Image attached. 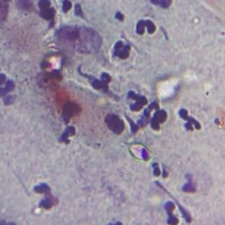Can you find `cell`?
<instances>
[{"instance_id": "1", "label": "cell", "mask_w": 225, "mask_h": 225, "mask_svg": "<svg viewBox=\"0 0 225 225\" xmlns=\"http://www.w3.org/2000/svg\"><path fill=\"white\" fill-rule=\"evenodd\" d=\"M57 41L63 48L81 53L98 52L102 44L100 35L92 28L65 26L57 30Z\"/></svg>"}, {"instance_id": "2", "label": "cell", "mask_w": 225, "mask_h": 225, "mask_svg": "<svg viewBox=\"0 0 225 225\" xmlns=\"http://www.w3.org/2000/svg\"><path fill=\"white\" fill-rule=\"evenodd\" d=\"M106 123H107V127L113 133H115L117 135H121L125 129V125H124L123 121L119 116H117L115 114L107 115L106 118Z\"/></svg>"}, {"instance_id": "3", "label": "cell", "mask_w": 225, "mask_h": 225, "mask_svg": "<svg viewBox=\"0 0 225 225\" xmlns=\"http://www.w3.org/2000/svg\"><path fill=\"white\" fill-rule=\"evenodd\" d=\"M130 47L129 45H124L122 41H117L114 46V55L119 56L121 59H126L129 56Z\"/></svg>"}, {"instance_id": "4", "label": "cell", "mask_w": 225, "mask_h": 225, "mask_svg": "<svg viewBox=\"0 0 225 225\" xmlns=\"http://www.w3.org/2000/svg\"><path fill=\"white\" fill-rule=\"evenodd\" d=\"M174 207H174V203L171 202V201H167L165 204V210H166V212L168 214V221H167V223L170 224H177L178 222H179L178 219L172 214V211H173Z\"/></svg>"}, {"instance_id": "5", "label": "cell", "mask_w": 225, "mask_h": 225, "mask_svg": "<svg viewBox=\"0 0 225 225\" xmlns=\"http://www.w3.org/2000/svg\"><path fill=\"white\" fill-rule=\"evenodd\" d=\"M167 118V113L164 110H159V111H157L155 112L154 116H153V120L156 121L157 123H162L164 122Z\"/></svg>"}, {"instance_id": "6", "label": "cell", "mask_w": 225, "mask_h": 225, "mask_svg": "<svg viewBox=\"0 0 225 225\" xmlns=\"http://www.w3.org/2000/svg\"><path fill=\"white\" fill-rule=\"evenodd\" d=\"M8 13V5L4 0H0V22L6 19Z\"/></svg>"}, {"instance_id": "7", "label": "cell", "mask_w": 225, "mask_h": 225, "mask_svg": "<svg viewBox=\"0 0 225 225\" xmlns=\"http://www.w3.org/2000/svg\"><path fill=\"white\" fill-rule=\"evenodd\" d=\"M186 178L188 179V182L182 188V190L183 192H194L195 191V188L193 186V179H192V176L190 174H187L186 175Z\"/></svg>"}, {"instance_id": "8", "label": "cell", "mask_w": 225, "mask_h": 225, "mask_svg": "<svg viewBox=\"0 0 225 225\" xmlns=\"http://www.w3.org/2000/svg\"><path fill=\"white\" fill-rule=\"evenodd\" d=\"M40 15L41 17H43L44 19H52L55 16V11L54 9L49 7L47 9H44V10H41L40 11Z\"/></svg>"}, {"instance_id": "9", "label": "cell", "mask_w": 225, "mask_h": 225, "mask_svg": "<svg viewBox=\"0 0 225 225\" xmlns=\"http://www.w3.org/2000/svg\"><path fill=\"white\" fill-rule=\"evenodd\" d=\"M17 5L19 9H22V10H30L33 6L30 0H18Z\"/></svg>"}, {"instance_id": "10", "label": "cell", "mask_w": 225, "mask_h": 225, "mask_svg": "<svg viewBox=\"0 0 225 225\" xmlns=\"http://www.w3.org/2000/svg\"><path fill=\"white\" fill-rule=\"evenodd\" d=\"M35 191L36 193H50V188L47 184L43 183V184H40L37 187H35Z\"/></svg>"}, {"instance_id": "11", "label": "cell", "mask_w": 225, "mask_h": 225, "mask_svg": "<svg viewBox=\"0 0 225 225\" xmlns=\"http://www.w3.org/2000/svg\"><path fill=\"white\" fill-rule=\"evenodd\" d=\"M73 135H75V129L73 127H68L67 129L65 130V132L62 134V137H61L60 140L61 141H65V140H67V138L69 136H71Z\"/></svg>"}, {"instance_id": "12", "label": "cell", "mask_w": 225, "mask_h": 225, "mask_svg": "<svg viewBox=\"0 0 225 225\" xmlns=\"http://www.w3.org/2000/svg\"><path fill=\"white\" fill-rule=\"evenodd\" d=\"M145 20H140L136 25V33L140 35H143L145 31Z\"/></svg>"}, {"instance_id": "13", "label": "cell", "mask_w": 225, "mask_h": 225, "mask_svg": "<svg viewBox=\"0 0 225 225\" xmlns=\"http://www.w3.org/2000/svg\"><path fill=\"white\" fill-rule=\"evenodd\" d=\"M145 26H146V28L148 29L149 34L152 35V34L155 33V31H156V26H155V24L152 21L145 20Z\"/></svg>"}, {"instance_id": "14", "label": "cell", "mask_w": 225, "mask_h": 225, "mask_svg": "<svg viewBox=\"0 0 225 225\" xmlns=\"http://www.w3.org/2000/svg\"><path fill=\"white\" fill-rule=\"evenodd\" d=\"M146 104H144L143 102H142V101H135V104H133L130 106V109H131L132 111H139L140 109H142V107H143V106H145Z\"/></svg>"}, {"instance_id": "15", "label": "cell", "mask_w": 225, "mask_h": 225, "mask_svg": "<svg viewBox=\"0 0 225 225\" xmlns=\"http://www.w3.org/2000/svg\"><path fill=\"white\" fill-rule=\"evenodd\" d=\"M39 7H40V11L44 10V9H47V8L50 7V2L49 0H40Z\"/></svg>"}, {"instance_id": "16", "label": "cell", "mask_w": 225, "mask_h": 225, "mask_svg": "<svg viewBox=\"0 0 225 225\" xmlns=\"http://www.w3.org/2000/svg\"><path fill=\"white\" fill-rule=\"evenodd\" d=\"M52 204H53L52 201H51V200H49V198H47V199H45V200L41 201H40V207H45V208H50L51 206H52Z\"/></svg>"}, {"instance_id": "17", "label": "cell", "mask_w": 225, "mask_h": 225, "mask_svg": "<svg viewBox=\"0 0 225 225\" xmlns=\"http://www.w3.org/2000/svg\"><path fill=\"white\" fill-rule=\"evenodd\" d=\"M71 6H72V4H71V1H69V0H64L63 1V3H62V10H63L64 12H67L69 10H71Z\"/></svg>"}, {"instance_id": "18", "label": "cell", "mask_w": 225, "mask_h": 225, "mask_svg": "<svg viewBox=\"0 0 225 225\" xmlns=\"http://www.w3.org/2000/svg\"><path fill=\"white\" fill-rule=\"evenodd\" d=\"M172 0H159V5L165 9H167L171 6Z\"/></svg>"}, {"instance_id": "19", "label": "cell", "mask_w": 225, "mask_h": 225, "mask_svg": "<svg viewBox=\"0 0 225 225\" xmlns=\"http://www.w3.org/2000/svg\"><path fill=\"white\" fill-rule=\"evenodd\" d=\"M14 99H15V98H14L13 96H12V95H7V96H5L4 99V103L5 105H11V104H12V103L14 102Z\"/></svg>"}, {"instance_id": "20", "label": "cell", "mask_w": 225, "mask_h": 225, "mask_svg": "<svg viewBox=\"0 0 225 225\" xmlns=\"http://www.w3.org/2000/svg\"><path fill=\"white\" fill-rule=\"evenodd\" d=\"M14 87H15V85H14V83H13L12 80H8V81L6 82V85H5V89H6L8 92L12 91V90L14 89Z\"/></svg>"}, {"instance_id": "21", "label": "cell", "mask_w": 225, "mask_h": 225, "mask_svg": "<svg viewBox=\"0 0 225 225\" xmlns=\"http://www.w3.org/2000/svg\"><path fill=\"white\" fill-rule=\"evenodd\" d=\"M101 81L105 84H108L111 81V76L108 75L107 73H102L101 74Z\"/></svg>"}, {"instance_id": "22", "label": "cell", "mask_w": 225, "mask_h": 225, "mask_svg": "<svg viewBox=\"0 0 225 225\" xmlns=\"http://www.w3.org/2000/svg\"><path fill=\"white\" fill-rule=\"evenodd\" d=\"M152 167H153V174L155 175V176H159L160 175V173H161V171H160V169H159V166H158V164L157 163H154L153 165H152Z\"/></svg>"}, {"instance_id": "23", "label": "cell", "mask_w": 225, "mask_h": 225, "mask_svg": "<svg viewBox=\"0 0 225 225\" xmlns=\"http://www.w3.org/2000/svg\"><path fill=\"white\" fill-rule=\"evenodd\" d=\"M75 14L76 16L83 17V11H82L80 4H76L75 5Z\"/></svg>"}, {"instance_id": "24", "label": "cell", "mask_w": 225, "mask_h": 225, "mask_svg": "<svg viewBox=\"0 0 225 225\" xmlns=\"http://www.w3.org/2000/svg\"><path fill=\"white\" fill-rule=\"evenodd\" d=\"M189 122H191L192 124H193L194 125V127L197 129H201V125H200V123L198 122V121H196L193 118H192V117H188V119L187 120Z\"/></svg>"}, {"instance_id": "25", "label": "cell", "mask_w": 225, "mask_h": 225, "mask_svg": "<svg viewBox=\"0 0 225 225\" xmlns=\"http://www.w3.org/2000/svg\"><path fill=\"white\" fill-rule=\"evenodd\" d=\"M127 117V119H128V121H129V122L131 124V130L133 133H135V132H137L138 130V126L136 125V124H135L134 122H133V121H132L131 119L129 118V117H128V116H126Z\"/></svg>"}, {"instance_id": "26", "label": "cell", "mask_w": 225, "mask_h": 225, "mask_svg": "<svg viewBox=\"0 0 225 225\" xmlns=\"http://www.w3.org/2000/svg\"><path fill=\"white\" fill-rule=\"evenodd\" d=\"M188 112L187 110H185V109H181L180 111H179V116L182 118V119H184V120H188Z\"/></svg>"}, {"instance_id": "27", "label": "cell", "mask_w": 225, "mask_h": 225, "mask_svg": "<svg viewBox=\"0 0 225 225\" xmlns=\"http://www.w3.org/2000/svg\"><path fill=\"white\" fill-rule=\"evenodd\" d=\"M150 125H151V128H152V129H154L155 130L159 129V123H157V122L156 121H154L153 119H151Z\"/></svg>"}, {"instance_id": "28", "label": "cell", "mask_w": 225, "mask_h": 225, "mask_svg": "<svg viewBox=\"0 0 225 225\" xmlns=\"http://www.w3.org/2000/svg\"><path fill=\"white\" fill-rule=\"evenodd\" d=\"M115 19H119L120 21H123L124 20V16H123V14L121 12H118L115 13Z\"/></svg>"}, {"instance_id": "29", "label": "cell", "mask_w": 225, "mask_h": 225, "mask_svg": "<svg viewBox=\"0 0 225 225\" xmlns=\"http://www.w3.org/2000/svg\"><path fill=\"white\" fill-rule=\"evenodd\" d=\"M8 93V91L5 88H0V97H4Z\"/></svg>"}, {"instance_id": "30", "label": "cell", "mask_w": 225, "mask_h": 225, "mask_svg": "<svg viewBox=\"0 0 225 225\" xmlns=\"http://www.w3.org/2000/svg\"><path fill=\"white\" fill-rule=\"evenodd\" d=\"M5 78H6V76L4 74H0V85L5 82Z\"/></svg>"}, {"instance_id": "31", "label": "cell", "mask_w": 225, "mask_h": 225, "mask_svg": "<svg viewBox=\"0 0 225 225\" xmlns=\"http://www.w3.org/2000/svg\"><path fill=\"white\" fill-rule=\"evenodd\" d=\"M192 128H193V127H192V123L188 121V123L186 124V129H188V130H193V129H192Z\"/></svg>"}, {"instance_id": "32", "label": "cell", "mask_w": 225, "mask_h": 225, "mask_svg": "<svg viewBox=\"0 0 225 225\" xmlns=\"http://www.w3.org/2000/svg\"><path fill=\"white\" fill-rule=\"evenodd\" d=\"M150 1L154 4H159V0H150Z\"/></svg>"}, {"instance_id": "33", "label": "cell", "mask_w": 225, "mask_h": 225, "mask_svg": "<svg viewBox=\"0 0 225 225\" xmlns=\"http://www.w3.org/2000/svg\"><path fill=\"white\" fill-rule=\"evenodd\" d=\"M167 175H168L167 171H165V169H164V177H165V178H166V177H167Z\"/></svg>"}, {"instance_id": "34", "label": "cell", "mask_w": 225, "mask_h": 225, "mask_svg": "<svg viewBox=\"0 0 225 225\" xmlns=\"http://www.w3.org/2000/svg\"><path fill=\"white\" fill-rule=\"evenodd\" d=\"M4 1H10V0H4Z\"/></svg>"}]
</instances>
